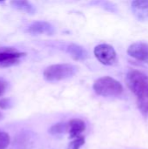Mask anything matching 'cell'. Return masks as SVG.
<instances>
[{"label":"cell","instance_id":"1","mask_svg":"<svg viewBox=\"0 0 148 149\" xmlns=\"http://www.w3.org/2000/svg\"><path fill=\"white\" fill-rule=\"evenodd\" d=\"M126 85L138 99L140 109L148 113V76L138 71L131 70L126 75Z\"/></svg>","mask_w":148,"mask_h":149},{"label":"cell","instance_id":"2","mask_svg":"<svg viewBox=\"0 0 148 149\" xmlns=\"http://www.w3.org/2000/svg\"><path fill=\"white\" fill-rule=\"evenodd\" d=\"M94 92L103 97L118 96L122 93L123 86L116 79L112 77L106 76L98 79L93 84Z\"/></svg>","mask_w":148,"mask_h":149},{"label":"cell","instance_id":"3","mask_svg":"<svg viewBox=\"0 0 148 149\" xmlns=\"http://www.w3.org/2000/svg\"><path fill=\"white\" fill-rule=\"evenodd\" d=\"M77 67L71 64L52 65L45 68L44 71V78L47 81L55 82L69 79L75 75Z\"/></svg>","mask_w":148,"mask_h":149},{"label":"cell","instance_id":"4","mask_svg":"<svg viewBox=\"0 0 148 149\" xmlns=\"http://www.w3.org/2000/svg\"><path fill=\"white\" fill-rule=\"evenodd\" d=\"M26 56L25 52L11 47L0 48V68H7L19 63L20 59Z\"/></svg>","mask_w":148,"mask_h":149},{"label":"cell","instance_id":"5","mask_svg":"<svg viewBox=\"0 0 148 149\" xmlns=\"http://www.w3.org/2000/svg\"><path fill=\"white\" fill-rule=\"evenodd\" d=\"M94 55L105 65H113L117 61V54L114 48L107 44L97 45L94 49Z\"/></svg>","mask_w":148,"mask_h":149},{"label":"cell","instance_id":"6","mask_svg":"<svg viewBox=\"0 0 148 149\" xmlns=\"http://www.w3.org/2000/svg\"><path fill=\"white\" fill-rule=\"evenodd\" d=\"M127 53L132 58L148 64V43L136 42L132 44L127 49Z\"/></svg>","mask_w":148,"mask_h":149},{"label":"cell","instance_id":"7","mask_svg":"<svg viewBox=\"0 0 148 149\" xmlns=\"http://www.w3.org/2000/svg\"><path fill=\"white\" fill-rule=\"evenodd\" d=\"M27 31L32 35H39V34H46L51 35L54 33V27L48 22L45 21H37L32 23L29 27Z\"/></svg>","mask_w":148,"mask_h":149},{"label":"cell","instance_id":"8","mask_svg":"<svg viewBox=\"0 0 148 149\" xmlns=\"http://www.w3.org/2000/svg\"><path fill=\"white\" fill-rule=\"evenodd\" d=\"M132 10L140 20H148V0H133Z\"/></svg>","mask_w":148,"mask_h":149},{"label":"cell","instance_id":"9","mask_svg":"<svg viewBox=\"0 0 148 149\" xmlns=\"http://www.w3.org/2000/svg\"><path fill=\"white\" fill-rule=\"evenodd\" d=\"M85 129V124L80 119H72L67 123V132L69 133L70 138L72 139L80 136Z\"/></svg>","mask_w":148,"mask_h":149},{"label":"cell","instance_id":"10","mask_svg":"<svg viewBox=\"0 0 148 149\" xmlns=\"http://www.w3.org/2000/svg\"><path fill=\"white\" fill-rule=\"evenodd\" d=\"M67 52L75 60H84L88 58L87 52L80 45L76 44H71L67 47Z\"/></svg>","mask_w":148,"mask_h":149},{"label":"cell","instance_id":"11","mask_svg":"<svg viewBox=\"0 0 148 149\" xmlns=\"http://www.w3.org/2000/svg\"><path fill=\"white\" fill-rule=\"evenodd\" d=\"M11 5L22 11L27 12V13H34L35 9L33 6L27 1V0H12L11 1Z\"/></svg>","mask_w":148,"mask_h":149},{"label":"cell","instance_id":"12","mask_svg":"<svg viewBox=\"0 0 148 149\" xmlns=\"http://www.w3.org/2000/svg\"><path fill=\"white\" fill-rule=\"evenodd\" d=\"M49 132L51 134H54V135L66 133L67 132V123H58V124H56V125L52 126L50 128Z\"/></svg>","mask_w":148,"mask_h":149},{"label":"cell","instance_id":"13","mask_svg":"<svg viewBox=\"0 0 148 149\" xmlns=\"http://www.w3.org/2000/svg\"><path fill=\"white\" fill-rule=\"evenodd\" d=\"M85 138L80 135L79 137H76L73 139L72 141H71L68 145L67 149H79L85 144Z\"/></svg>","mask_w":148,"mask_h":149},{"label":"cell","instance_id":"14","mask_svg":"<svg viewBox=\"0 0 148 149\" xmlns=\"http://www.w3.org/2000/svg\"><path fill=\"white\" fill-rule=\"evenodd\" d=\"M10 144V135L7 133L0 132V149H5Z\"/></svg>","mask_w":148,"mask_h":149},{"label":"cell","instance_id":"15","mask_svg":"<svg viewBox=\"0 0 148 149\" xmlns=\"http://www.w3.org/2000/svg\"><path fill=\"white\" fill-rule=\"evenodd\" d=\"M7 86H8L7 82L3 79L0 78V97L4 94V93L7 89Z\"/></svg>","mask_w":148,"mask_h":149},{"label":"cell","instance_id":"16","mask_svg":"<svg viewBox=\"0 0 148 149\" xmlns=\"http://www.w3.org/2000/svg\"><path fill=\"white\" fill-rule=\"evenodd\" d=\"M8 107H9V100H8L3 99V100H0V107H1V108L6 109Z\"/></svg>","mask_w":148,"mask_h":149},{"label":"cell","instance_id":"17","mask_svg":"<svg viewBox=\"0 0 148 149\" xmlns=\"http://www.w3.org/2000/svg\"><path fill=\"white\" fill-rule=\"evenodd\" d=\"M0 1H3V0H0Z\"/></svg>","mask_w":148,"mask_h":149}]
</instances>
